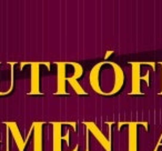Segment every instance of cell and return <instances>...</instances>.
Listing matches in <instances>:
<instances>
[{"mask_svg": "<svg viewBox=\"0 0 162 151\" xmlns=\"http://www.w3.org/2000/svg\"><path fill=\"white\" fill-rule=\"evenodd\" d=\"M124 82V71L116 62H100L90 72V86L102 96H113L120 92Z\"/></svg>", "mask_w": 162, "mask_h": 151, "instance_id": "6da1fadb", "label": "cell"}, {"mask_svg": "<svg viewBox=\"0 0 162 151\" xmlns=\"http://www.w3.org/2000/svg\"><path fill=\"white\" fill-rule=\"evenodd\" d=\"M6 124H8V127L10 128L12 135H13V138L16 140L17 146L19 148V151H24V144H26V143H24V139H22L20 132H19V129H18V127H17V123L8 122V123H6Z\"/></svg>", "mask_w": 162, "mask_h": 151, "instance_id": "7a4b0ae2", "label": "cell"}, {"mask_svg": "<svg viewBox=\"0 0 162 151\" xmlns=\"http://www.w3.org/2000/svg\"><path fill=\"white\" fill-rule=\"evenodd\" d=\"M38 67L39 66L32 65V81H31V94H39L38 91V88H39V82H38V77H39V74H38Z\"/></svg>", "mask_w": 162, "mask_h": 151, "instance_id": "3957f363", "label": "cell"}, {"mask_svg": "<svg viewBox=\"0 0 162 151\" xmlns=\"http://www.w3.org/2000/svg\"><path fill=\"white\" fill-rule=\"evenodd\" d=\"M36 136H35V151H41V142H42V139L40 137L41 133V128L40 123H36Z\"/></svg>", "mask_w": 162, "mask_h": 151, "instance_id": "277c9868", "label": "cell"}, {"mask_svg": "<svg viewBox=\"0 0 162 151\" xmlns=\"http://www.w3.org/2000/svg\"><path fill=\"white\" fill-rule=\"evenodd\" d=\"M0 94H4V92H0Z\"/></svg>", "mask_w": 162, "mask_h": 151, "instance_id": "5b68a950", "label": "cell"}]
</instances>
